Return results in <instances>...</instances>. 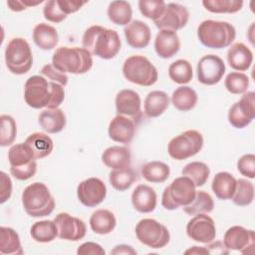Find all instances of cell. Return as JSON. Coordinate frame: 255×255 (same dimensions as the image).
I'll list each match as a JSON object with an SVG mask.
<instances>
[{"label":"cell","mask_w":255,"mask_h":255,"mask_svg":"<svg viewBox=\"0 0 255 255\" xmlns=\"http://www.w3.org/2000/svg\"><path fill=\"white\" fill-rule=\"evenodd\" d=\"M89 223L93 232L106 235L113 232L116 228L117 218L109 209H98L92 213Z\"/></svg>","instance_id":"cell-27"},{"label":"cell","mask_w":255,"mask_h":255,"mask_svg":"<svg viewBox=\"0 0 255 255\" xmlns=\"http://www.w3.org/2000/svg\"><path fill=\"white\" fill-rule=\"evenodd\" d=\"M130 151L126 146L112 145L102 153V161L111 169H120L130 165Z\"/></svg>","instance_id":"cell-25"},{"label":"cell","mask_w":255,"mask_h":255,"mask_svg":"<svg viewBox=\"0 0 255 255\" xmlns=\"http://www.w3.org/2000/svg\"><path fill=\"white\" fill-rule=\"evenodd\" d=\"M196 191V186L189 177L185 175L178 176L164 188L161 205L167 210L184 207L194 199Z\"/></svg>","instance_id":"cell-7"},{"label":"cell","mask_w":255,"mask_h":255,"mask_svg":"<svg viewBox=\"0 0 255 255\" xmlns=\"http://www.w3.org/2000/svg\"><path fill=\"white\" fill-rule=\"evenodd\" d=\"M25 142L30 147L34 158L42 159L51 154L54 143L52 138L44 132H34L31 133L25 140Z\"/></svg>","instance_id":"cell-31"},{"label":"cell","mask_w":255,"mask_h":255,"mask_svg":"<svg viewBox=\"0 0 255 255\" xmlns=\"http://www.w3.org/2000/svg\"><path fill=\"white\" fill-rule=\"evenodd\" d=\"M140 172L146 181L151 183H162L169 177L170 168L162 161L152 160L143 164Z\"/></svg>","instance_id":"cell-34"},{"label":"cell","mask_w":255,"mask_h":255,"mask_svg":"<svg viewBox=\"0 0 255 255\" xmlns=\"http://www.w3.org/2000/svg\"><path fill=\"white\" fill-rule=\"evenodd\" d=\"M203 136L196 129H187L172 137L167 152L175 160H184L197 154L203 147Z\"/></svg>","instance_id":"cell-9"},{"label":"cell","mask_w":255,"mask_h":255,"mask_svg":"<svg viewBox=\"0 0 255 255\" xmlns=\"http://www.w3.org/2000/svg\"><path fill=\"white\" fill-rule=\"evenodd\" d=\"M205 248L208 250L209 254H218V255H224V254H228L229 250L225 247L223 241H211L209 243H207V245L205 246Z\"/></svg>","instance_id":"cell-54"},{"label":"cell","mask_w":255,"mask_h":255,"mask_svg":"<svg viewBox=\"0 0 255 255\" xmlns=\"http://www.w3.org/2000/svg\"><path fill=\"white\" fill-rule=\"evenodd\" d=\"M166 3L162 0H139L138 9L147 19L152 21L158 19L165 9Z\"/></svg>","instance_id":"cell-45"},{"label":"cell","mask_w":255,"mask_h":255,"mask_svg":"<svg viewBox=\"0 0 255 255\" xmlns=\"http://www.w3.org/2000/svg\"><path fill=\"white\" fill-rule=\"evenodd\" d=\"M255 118V93L246 92L228 111V122L235 128H244Z\"/></svg>","instance_id":"cell-11"},{"label":"cell","mask_w":255,"mask_h":255,"mask_svg":"<svg viewBox=\"0 0 255 255\" xmlns=\"http://www.w3.org/2000/svg\"><path fill=\"white\" fill-rule=\"evenodd\" d=\"M122 71L128 82L138 86H152L158 79V73L154 65L141 55H132L127 58Z\"/></svg>","instance_id":"cell-6"},{"label":"cell","mask_w":255,"mask_h":255,"mask_svg":"<svg viewBox=\"0 0 255 255\" xmlns=\"http://www.w3.org/2000/svg\"><path fill=\"white\" fill-rule=\"evenodd\" d=\"M107 14L110 21L114 24L119 26H127L131 22L132 9L128 1L116 0L109 4Z\"/></svg>","instance_id":"cell-33"},{"label":"cell","mask_w":255,"mask_h":255,"mask_svg":"<svg viewBox=\"0 0 255 255\" xmlns=\"http://www.w3.org/2000/svg\"><path fill=\"white\" fill-rule=\"evenodd\" d=\"M168 76L172 82L178 85L188 84L193 77L191 64L184 59H178L168 67Z\"/></svg>","instance_id":"cell-37"},{"label":"cell","mask_w":255,"mask_h":255,"mask_svg":"<svg viewBox=\"0 0 255 255\" xmlns=\"http://www.w3.org/2000/svg\"><path fill=\"white\" fill-rule=\"evenodd\" d=\"M180 49V40L176 32L159 30L154 40V50L162 59L172 58Z\"/></svg>","instance_id":"cell-22"},{"label":"cell","mask_w":255,"mask_h":255,"mask_svg":"<svg viewBox=\"0 0 255 255\" xmlns=\"http://www.w3.org/2000/svg\"><path fill=\"white\" fill-rule=\"evenodd\" d=\"M33 41L40 49L49 51L57 46L59 35L55 27L46 23H39L33 29Z\"/></svg>","instance_id":"cell-29"},{"label":"cell","mask_w":255,"mask_h":255,"mask_svg":"<svg viewBox=\"0 0 255 255\" xmlns=\"http://www.w3.org/2000/svg\"><path fill=\"white\" fill-rule=\"evenodd\" d=\"M117 115L126 116L133 120L137 125L141 121V101L139 95L130 89L121 90L115 100Z\"/></svg>","instance_id":"cell-18"},{"label":"cell","mask_w":255,"mask_h":255,"mask_svg":"<svg viewBox=\"0 0 255 255\" xmlns=\"http://www.w3.org/2000/svg\"><path fill=\"white\" fill-rule=\"evenodd\" d=\"M43 15L47 21L52 23H61L67 18V15L61 10L57 0H49L45 2Z\"/></svg>","instance_id":"cell-46"},{"label":"cell","mask_w":255,"mask_h":255,"mask_svg":"<svg viewBox=\"0 0 255 255\" xmlns=\"http://www.w3.org/2000/svg\"><path fill=\"white\" fill-rule=\"evenodd\" d=\"M61 10L68 16L69 14L79 11L87 2L76 0H57Z\"/></svg>","instance_id":"cell-53"},{"label":"cell","mask_w":255,"mask_h":255,"mask_svg":"<svg viewBox=\"0 0 255 255\" xmlns=\"http://www.w3.org/2000/svg\"><path fill=\"white\" fill-rule=\"evenodd\" d=\"M170 99L163 91H151L149 92L143 103L144 115L151 119L161 116L169 107Z\"/></svg>","instance_id":"cell-26"},{"label":"cell","mask_w":255,"mask_h":255,"mask_svg":"<svg viewBox=\"0 0 255 255\" xmlns=\"http://www.w3.org/2000/svg\"><path fill=\"white\" fill-rule=\"evenodd\" d=\"M0 203H5L12 194V180L10 176L4 172L0 171Z\"/></svg>","instance_id":"cell-50"},{"label":"cell","mask_w":255,"mask_h":255,"mask_svg":"<svg viewBox=\"0 0 255 255\" xmlns=\"http://www.w3.org/2000/svg\"><path fill=\"white\" fill-rule=\"evenodd\" d=\"M211 188L218 199H231L236 188V178L227 171L217 172L212 179Z\"/></svg>","instance_id":"cell-28"},{"label":"cell","mask_w":255,"mask_h":255,"mask_svg":"<svg viewBox=\"0 0 255 255\" xmlns=\"http://www.w3.org/2000/svg\"><path fill=\"white\" fill-rule=\"evenodd\" d=\"M198 96L196 92L188 86H180L176 88L170 98L172 106L180 112L191 111L197 104Z\"/></svg>","instance_id":"cell-30"},{"label":"cell","mask_w":255,"mask_h":255,"mask_svg":"<svg viewBox=\"0 0 255 255\" xmlns=\"http://www.w3.org/2000/svg\"><path fill=\"white\" fill-rule=\"evenodd\" d=\"M127 43L133 49H142L148 46L151 39L149 26L140 20H131L124 29Z\"/></svg>","instance_id":"cell-20"},{"label":"cell","mask_w":255,"mask_h":255,"mask_svg":"<svg viewBox=\"0 0 255 255\" xmlns=\"http://www.w3.org/2000/svg\"><path fill=\"white\" fill-rule=\"evenodd\" d=\"M109 180L111 185L118 191L128 189L136 180V173L131 167L113 169L110 172Z\"/></svg>","instance_id":"cell-38"},{"label":"cell","mask_w":255,"mask_h":255,"mask_svg":"<svg viewBox=\"0 0 255 255\" xmlns=\"http://www.w3.org/2000/svg\"><path fill=\"white\" fill-rule=\"evenodd\" d=\"M105 249L96 242L88 241L81 244L77 249V254L79 255H105Z\"/></svg>","instance_id":"cell-51"},{"label":"cell","mask_w":255,"mask_h":255,"mask_svg":"<svg viewBox=\"0 0 255 255\" xmlns=\"http://www.w3.org/2000/svg\"><path fill=\"white\" fill-rule=\"evenodd\" d=\"M111 254H126V255H135L136 251L129 245L127 244H120L114 247V249L111 251Z\"/></svg>","instance_id":"cell-55"},{"label":"cell","mask_w":255,"mask_h":255,"mask_svg":"<svg viewBox=\"0 0 255 255\" xmlns=\"http://www.w3.org/2000/svg\"><path fill=\"white\" fill-rule=\"evenodd\" d=\"M187 236L198 243L207 244L216 237L214 220L207 214L194 215L186 225Z\"/></svg>","instance_id":"cell-15"},{"label":"cell","mask_w":255,"mask_h":255,"mask_svg":"<svg viewBox=\"0 0 255 255\" xmlns=\"http://www.w3.org/2000/svg\"><path fill=\"white\" fill-rule=\"evenodd\" d=\"M223 243L228 250L239 251L242 254L252 253L255 246V233L243 226L234 225L226 230Z\"/></svg>","instance_id":"cell-14"},{"label":"cell","mask_w":255,"mask_h":255,"mask_svg":"<svg viewBox=\"0 0 255 255\" xmlns=\"http://www.w3.org/2000/svg\"><path fill=\"white\" fill-rule=\"evenodd\" d=\"M131 203L133 208L140 213L152 212L157 203V195L152 187L147 184H138L132 191Z\"/></svg>","instance_id":"cell-21"},{"label":"cell","mask_w":255,"mask_h":255,"mask_svg":"<svg viewBox=\"0 0 255 255\" xmlns=\"http://www.w3.org/2000/svg\"><path fill=\"white\" fill-rule=\"evenodd\" d=\"M52 65L60 72L82 75L93 67V56L84 47L63 46L53 54Z\"/></svg>","instance_id":"cell-3"},{"label":"cell","mask_w":255,"mask_h":255,"mask_svg":"<svg viewBox=\"0 0 255 255\" xmlns=\"http://www.w3.org/2000/svg\"><path fill=\"white\" fill-rule=\"evenodd\" d=\"M231 199L237 206L250 205L254 199L253 183L245 178L236 179V188Z\"/></svg>","instance_id":"cell-41"},{"label":"cell","mask_w":255,"mask_h":255,"mask_svg":"<svg viewBox=\"0 0 255 255\" xmlns=\"http://www.w3.org/2000/svg\"><path fill=\"white\" fill-rule=\"evenodd\" d=\"M135 236L140 243L152 249L165 247L170 240L168 229L152 218H143L135 225Z\"/></svg>","instance_id":"cell-10"},{"label":"cell","mask_w":255,"mask_h":255,"mask_svg":"<svg viewBox=\"0 0 255 255\" xmlns=\"http://www.w3.org/2000/svg\"><path fill=\"white\" fill-rule=\"evenodd\" d=\"M22 205L31 217H45L55 208V199L48 186L43 182H33L22 192Z\"/></svg>","instance_id":"cell-4"},{"label":"cell","mask_w":255,"mask_h":255,"mask_svg":"<svg viewBox=\"0 0 255 255\" xmlns=\"http://www.w3.org/2000/svg\"><path fill=\"white\" fill-rule=\"evenodd\" d=\"M227 62L235 71H247L252 65L253 53L245 44L234 43L227 51Z\"/></svg>","instance_id":"cell-23"},{"label":"cell","mask_w":255,"mask_h":255,"mask_svg":"<svg viewBox=\"0 0 255 255\" xmlns=\"http://www.w3.org/2000/svg\"><path fill=\"white\" fill-rule=\"evenodd\" d=\"M43 1L38 0V1H32V0H9L7 1V6L11 11L14 12H21L23 10H26L29 7L37 6L41 4Z\"/></svg>","instance_id":"cell-52"},{"label":"cell","mask_w":255,"mask_h":255,"mask_svg":"<svg viewBox=\"0 0 255 255\" xmlns=\"http://www.w3.org/2000/svg\"><path fill=\"white\" fill-rule=\"evenodd\" d=\"M214 208V201L209 193L204 190L196 191L194 199L186 206L182 207L187 215L208 214Z\"/></svg>","instance_id":"cell-36"},{"label":"cell","mask_w":255,"mask_h":255,"mask_svg":"<svg viewBox=\"0 0 255 255\" xmlns=\"http://www.w3.org/2000/svg\"><path fill=\"white\" fill-rule=\"evenodd\" d=\"M0 253L3 255H22L24 253L19 234L11 227H0Z\"/></svg>","instance_id":"cell-32"},{"label":"cell","mask_w":255,"mask_h":255,"mask_svg":"<svg viewBox=\"0 0 255 255\" xmlns=\"http://www.w3.org/2000/svg\"><path fill=\"white\" fill-rule=\"evenodd\" d=\"M37 171V162L36 160L31 161L30 163L18 166V167H10V172L12 176L18 180H27L35 175Z\"/></svg>","instance_id":"cell-49"},{"label":"cell","mask_w":255,"mask_h":255,"mask_svg":"<svg viewBox=\"0 0 255 255\" xmlns=\"http://www.w3.org/2000/svg\"><path fill=\"white\" fill-rule=\"evenodd\" d=\"M77 196L84 206L96 207L105 200L107 196V186L102 179L89 177L78 184Z\"/></svg>","instance_id":"cell-13"},{"label":"cell","mask_w":255,"mask_h":255,"mask_svg":"<svg viewBox=\"0 0 255 255\" xmlns=\"http://www.w3.org/2000/svg\"><path fill=\"white\" fill-rule=\"evenodd\" d=\"M58 229V237L67 241H79L86 236L85 222L67 212H61L53 219Z\"/></svg>","instance_id":"cell-17"},{"label":"cell","mask_w":255,"mask_h":255,"mask_svg":"<svg viewBox=\"0 0 255 255\" xmlns=\"http://www.w3.org/2000/svg\"><path fill=\"white\" fill-rule=\"evenodd\" d=\"M5 64L14 75H24L33 65V54L29 43L21 37L11 39L5 48Z\"/></svg>","instance_id":"cell-8"},{"label":"cell","mask_w":255,"mask_h":255,"mask_svg":"<svg viewBox=\"0 0 255 255\" xmlns=\"http://www.w3.org/2000/svg\"><path fill=\"white\" fill-rule=\"evenodd\" d=\"M189 19V12L183 5L168 3L161 16L154 20L155 27L159 30H170L176 32L185 27Z\"/></svg>","instance_id":"cell-16"},{"label":"cell","mask_w":255,"mask_h":255,"mask_svg":"<svg viewBox=\"0 0 255 255\" xmlns=\"http://www.w3.org/2000/svg\"><path fill=\"white\" fill-rule=\"evenodd\" d=\"M24 100L33 109H57L65 100V90L62 85L35 75L24 85Z\"/></svg>","instance_id":"cell-1"},{"label":"cell","mask_w":255,"mask_h":255,"mask_svg":"<svg viewBox=\"0 0 255 255\" xmlns=\"http://www.w3.org/2000/svg\"><path fill=\"white\" fill-rule=\"evenodd\" d=\"M137 124L122 115H117L109 124L108 133L112 140L124 144L129 143L135 134Z\"/></svg>","instance_id":"cell-19"},{"label":"cell","mask_w":255,"mask_h":255,"mask_svg":"<svg viewBox=\"0 0 255 255\" xmlns=\"http://www.w3.org/2000/svg\"><path fill=\"white\" fill-rule=\"evenodd\" d=\"M83 47L92 56H97L103 60L115 58L122 47L121 38L116 30L94 25L89 27L82 37Z\"/></svg>","instance_id":"cell-2"},{"label":"cell","mask_w":255,"mask_h":255,"mask_svg":"<svg viewBox=\"0 0 255 255\" xmlns=\"http://www.w3.org/2000/svg\"><path fill=\"white\" fill-rule=\"evenodd\" d=\"M8 160L10 167H18L26 165L36 159L28 144L26 142H20L11 145L8 150Z\"/></svg>","instance_id":"cell-40"},{"label":"cell","mask_w":255,"mask_h":255,"mask_svg":"<svg viewBox=\"0 0 255 255\" xmlns=\"http://www.w3.org/2000/svg\"><path fill=\"white\" fill-rule=\"evenodd\" d=\"M184 254H195V255H205L209 254L208 250L204 247H198V246H192L191 248H188L184 251Z\"/></svg>","instance_id":"cell-56"},{"label":"cell","mask_w":255,"mask_h":255,"mask_svg":"<svg viewBox=\"0 0 255 255\" xmlns=\"http://www.w3.org/2000/svg\"><path fill=\"white\" fill-rule=\"evenodd\" d=\"M181 173L189 177L196 187H200L206 183L210 169L208 165L202 161H191L182 168Z\"/></svg>","instance_id":"cell-39"},{"label":"cell","mask_w":255,"mask_h":255,"mask_svg":"<svg viewBox=\"0 0 255 255\" xmlns=\"http://www.w3.org/2000/svg\"><path fill=\"white\" fill-rule=\"evenodd\" d=\"M40 74L46 79L58 83L63 87H65L68 84V76L57 70L52 64H46L45 66H43V68L40 70Z\"/></svg>","instance_id":"cell-48"},{"label":"cell","mask_w":255,"mask_h":255,"mask_svg":"<svg viewBox=\"0 0 255 255\" xmlns=\"http://www.w3.org/2000/svg\"><path fill=\"white\" fill-rule=\"evenodd\" d=\"M225 70V64L219 56L214 54L204 55L199 59L196 66L198 82L206 86L218 84L223 78Z\"/></svg>","instance_id":"cell-12"},{"label":"cell","mask_w":255,"mask_h":255,"mask_svg":"<svg viewBox=\"0 0 255 255\" xmlns=\"http://www.w3.org/2000/svg\"><path fill=\"white\" fill-rule=\"evenodd\" d=\"M224 86L229 93L233 95H241L246 93L249 88V78L244 73L231 72L226 76Z\"/></svg>","instance_id":"cell-44"},{"label":"cell","mask_w":255,"mask_h":255,"mask_svg":"<svg viewBox=\"0 0 255 255\" xmlns=\"http://www.w3.org/2000/svg\"><path fill=\"white\" fill-rule=\"evenodd\" d=\"M30 234L36 242L49 243L58 237V229L54 220H40L31 226Z\"/></svg>","instance_id":"cell-35"},{"label":"cell","mask_w":255,"mask_h":255,"mask_svg":"<svg viewBox=\"0 0 255 255\" xmlns=\"http://www.w3.org/2000/svg\"><path fill=\"white\" fill-rule=\"evenodd\" d=\"M38 123L46 132L58 133L65 128L67 119L65 113L60 108L45 109L39 114Z\"/></svg>","instance_id":"cell-24"},{"label":"cell","mask_w":255,"mask_h":255,"mask_svg":"<svg viewBox=\"0 0 255 255\" xmlns=\"http://www.w3.org/2000/svg\"><path fill=\"white\" fill-rule=\"evenodd\" d=\"M0 124V145L2 147L11 145L17 135L16 121L9 115H1Z\"/></svg>","instance_id":"cell-43"},{"label":"cell","mask_w":255,"mask_h":255,"mask_svg":"<svg viewBox=\"0 0 255 255\" xmlns=\"http://www.w3.org/2000/svg\"><path fill=\"white\" fill-rule=\"evenodd\" d=\"M199 42L210 49H223L235 40L236 30L226 21L204 20L197 28Z\"/></svg>","instance_id":"cell-5"},{"label":"cell","mask_w":255,"mask_h":255,"mask_svg":"<svg viewBox=\"0 0 255 255\" xmlns=\"http://www.w3.org/2000/svg\"><path fill=\"white\" fill-rule=\"evenodd\" d=\"M202 5L207 11L211 13L232 14L241 10L243 6V1L241 0H203Z\"/></svg>","instance_id":"cell-42"},{"label":"cell","mask_w":255,"mask_h":255,"mask_svg":"<svg viewBox=\"0 0 255 255\" xmlns=\"http://www.w3.org/2000/svg\"><path fill=\"white\" fill-rule=\"evenodd\" d=\"M238 171L247 178L255 177V155L253 153L243 154L237 160Z\"/></svg>","instance_id":"cell-47"}]
</instances>
